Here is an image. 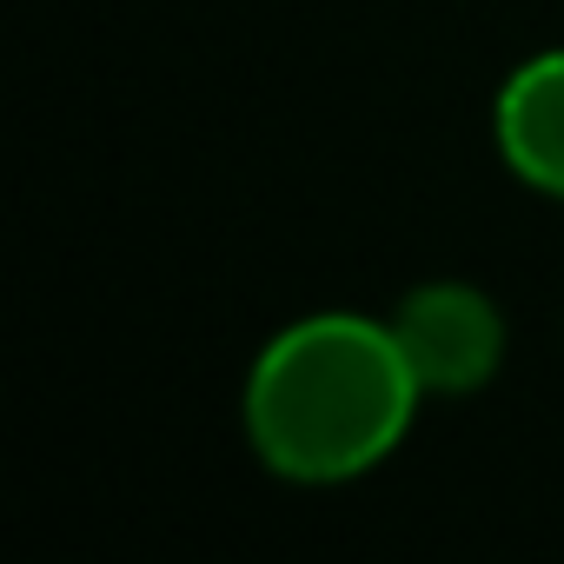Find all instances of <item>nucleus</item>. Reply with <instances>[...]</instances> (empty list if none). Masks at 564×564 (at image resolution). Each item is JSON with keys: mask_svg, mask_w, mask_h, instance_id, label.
I'll return each instance as SVG.
<instances>
[{"mask_svg": "<svg viewBox=\"0 0 564 564\" xmlns=\"http://www.w3.org/2000/svg\"><path fill=\"white\" fill-rule=\"evenodd\" d=\"M419 405L425 386L412 379L392 319L326 306L259 346L246 366L239 425L272 478L352 485L405 445Z\"/></svg>", "mask_w": 564, "mask_h": 564, "instance_id": "obj_1", "label": "nucleus"}, {"mask_svg": "<svg viewBox=\"0 0 564 564\" xmlns=\"http://www.w3.org/2000/svg\"><path fill=\"white\" fill-rule=\"evenodd\" d=\"M392 339H399L412 379L425 386V399L478 392L505 366V319H498L491 293L465 286V279L412 286L392 313Z\"/></svg>", "mask_w": 564, "mask_h": 564, "instance_id": "obj_2", "label": "nucleus"}, {"mask_svg": "<svg viewBox=\"0 0 564 564\" xmlns=\"http://www.w3.org/2000/svg\"><path fill=\"white\" fill-rule=\"evenodd\" d=\"M491 140L511 180H524L544 199H564V47L531 54L505 74L491 107Z\"/></svg>", "mask_w": 564, "mask_h": 564, "instance_id": "obj_3", "label": "nucleus"}]
</instances>
